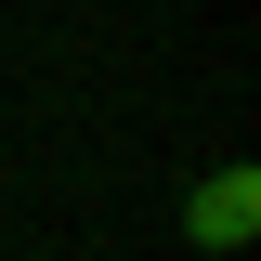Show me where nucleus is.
<instances>
[{
	"label": "nucleus",
	"mask_w": 261,
	"mask_h": 261,
	"mask_svg": "<svg viewBox=\"0 0 261 261\" xmlns=\"http://www.w3.org/2000/svg\"><path fill=\"white\" fill-rule=\"evenodd\" d=\"M248 235H261V170H248V157H222V170H196V183H183V248L235 261Z\"/></svg>",
	"instance_id": "1"
}]
</instances>
